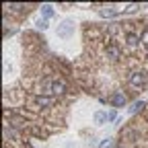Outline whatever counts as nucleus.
<instances>
[{
  "mask_svg": "<svg viewBox=\"0 0 148 148\" xmlns=\"http://www.w3.org/2000/svg\"><path fill=\"white\" fill-rule=\"evenodd\" d=\"M101 148H111V140H103L101 142Z\"/></svg>",
  "mask_w": 148,
  "mask_h": 148,
  "instance_id": "obj_13",
  "label": "nucleus"
},
{
  "mask_svg": "<svg viewBox=\"0 0 148 148\" xmlns=\"http://www.w3.org/2000/svg\"><path fill=\"white\" fill-rule=\"evenodd\" d=\"M51 103V99H47V97H37V105H43V107H47Z\"/></svg>",
  "mask_w": 148,
  "mask_h": 148,
  "instance_id": "obj_8",
  "label": "nucleus"
},
{
  "mask_svg": "<svg viewBox=\"0 0 148 148\" xmlns=\"http://www.w3.org/2000/svg\"><path fill=\"white\" fill-rule=\"evenodd\" d=\"M37 27H39L41 31H45V29H47V21H45V18H43V21L39 18V21H37Z\"/></svg>",
  "mask_w": 148,
  "mask_h": 148,
  "instance_id": "obj_11",
  "label": "nucleus"
},
{
  "mask_svg": "<svg viewBox=\"0 0 148 148\" xmlns=\"http://www.w3.org/2000/svg\"><path fill=\"white\" fill-rule=\"evenodd\" d=\"M41 12H43V16H51L53 14V6L51 4H43L41 6Z\"/></svg>",
  "mask_w": 148,
  "mask_h": 148,
  "instance_id": "obj_6",
  "label": "nucleus"
},
{
  "mask_svg": "<svg viewBox=\"0 0 148 148\" xmlns=\"http://www.w3.org/2000/svg\"><path fill=\"white\" fill-rule=\"evenodd\" d=\"M127 45H138V35H127Z\"/></svg>",
  "mask_w": 148,
  "mask_h": 148,
  "instance_id": "obj_9",
  "label": "nucleus"
},
{
  "mask_svg": "<svg viewBox=\"0 0 148 148\" xmlns=\"http://www.w3.org/2000/svg\"><path fill=\"white\" fill-rule=\"evenodd\" d=\"M101 14H103V16H113V14H115V10H111V8L107 10V8H103V10H101Z\"/></svg>",
  "mask_w": 148,
  "mask_h": 148,
  "instance_id": "obj_12",
  "label": "nucleus"
},
{
  "mask_svg": "<svg viewBox=\"0 0 148 148\" xmlns=\"http://www.w3.org/2000/svg\"><path fill=\"white\" fill-rule=\"evenodd\" d=\"M111 103H113L115 107H123L125 105V97L121 95V92H115V95L111 97Z\"/></svg>",
  "mask_w": 148,
  "mask_h": 148,
  "instance_id": "obj_2",
  "label": "nucleus"
},
{
  "mask_svg": "<svg viewBox=\"0 0 148 148\" xmlns=\"http://www.w3.org/2000/svg\"><path fill=\"white\" fill-rule=\"evenodd\" d=\"M130 82H132L134 86H140V84H144V76H142V74H134Z\"/></svg>",
  "mask_w": 148,
  "mask_h": 148,
  "instance_id": "obj_4",
  "label": "nucleus"
},
{
  "mask_svg": "<svg viewBox=\"0 0 148 148\" xmlns=\"http://www.w3.org/2000/svg\"><path fill=\"white\" fill-rule=\"evenodd\" d=\"M107 119H109V121L115 119V111H109V113H107Z\"/></svg>",
  "mask_w": 148,
  "mask_h": 148,
  "instance_id": "obj_14",
  "label": "nucleus"
},
{
  "mask_svg": "<svg viewBox=\"0 0 148 148\" xmlns=\"http://www.w3.org/2000/svg\"><path fill=\"white\" fill-rule=\"evenodd\" d=\"M142 107H144V103H142V101H138V103H134L132 107H130V113H136V111H140Z\"/></svg>",
  "mask_w": 148,
  "mask_h": 148,
  "instance_id": "obj_7",
  "label": "nucleus"
},
{
  "mask_svg": "<svg viewBox=\"0 0 148 148\" xmlns=\"http://www.w3.org/2000/svg\"><path fill=\"white\" fill-rule=\"evenodd\" d=\"M109 56H111V58H113V60H115V58H117V56H119V51H117V47H113V45H111V47H109Z\"/></svg>",
  "mask_w": 148,
  "mask_h": 148,
  "instance_id": "obj_10",
  "label": "nucleus"
},
{
  "mask_svg": "<svg viewBox=\"0 0 148 148\" xmlns=\"http://www.w3.org/2000/svg\"><path fill=\"white\" fill-rule=\"evenodd\" d=\"M62 90H64V82H53L51 84V92H53V95H60Z\"/></svg>",
  "mask_w": 148,
  "mask_h": 148,
  "instance_id": "obj_5",
  "label": "nucleus"
},
{
  "mask_svg": "<svg viewBox=\"0 0 148 148\" xmlns=\"http://www.w3.org/2000/svg\"><path fill=\"white\" fill-rule=\"evenodd\" d=\"M105 119H107V113H103V111H97V113H95V123L97 125H103Z\"/></svg>",
  "mask_w": 148,
  "mask_h": 148,
  "instance_id": "obj_3",
  "label": "nucleus"
},
{
  "mask_svg": "<svg viewBox=\"0 0 148 148\" xmlns=\"http://www.w3.org/2000/svg\"><path fill=\"white\" fill-rule=\"evenodd\" d=\"M56 33H58V37H62V39H70L74 35V21H70V18L62 21L58 25V29H56Z\"/></svg>",
  "mask_w": 148,
  "mask_h": 148,
  "instance_id": "obj_1",
  "label": "nucleus"
}]
</instances>
